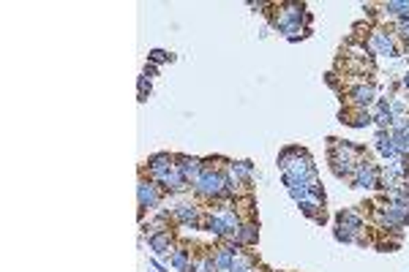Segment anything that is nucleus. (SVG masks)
<instances>
[{
	"instance_id": "13",
	"label": "nucleus",
	"mask_w": 409,
	"mask_h": 272,
	"mask_svg": "<svg viewBox=\"0 0 409 272\" xmlns=\"http://www.w3.org/2000/svg\"><path fill=\"white\" fill-rule=\"evenodd\" d=\"M238 245H232V242H221L216 248H210V253H213V264H216V270L219 272H229L232 267V262H235V256H238Z\"/></svg>"
},
{
	"instance_id": "5",
	"label": "nucleus",
	"mask_w": 409,
	"mask_h": 272,
	"mask_svg": "<svg viewBox=\"0 0 409 272\" xmlns=\"http://www.w3.org/2000/svg\"><path fill=\"white\" fill-rule=\"evenodd\" d=\"M167 196H169V193H167L156 180L139 175V180H137V202H139V215H142V218H145V212L151 215V212L164 210Z\"/></svg>"
},
{
	"instance_id": "8",
	"label": "nucleus",
	"mask_w": 409,
	"mask_h": 272,
	"mask_svg": "<svg viewBox=\"0 0 409 272\" xmlns=\"http://www.w3.org/2000/svg\"><path fill=\"white\" fill-rule=\"evenodd\" d=\"M175 169L186 177L189 188H194L196 182L202 180V175H205L202 158H196V155H183V152H175Z\"/></svg>"
},
{
	"instance_id": "25",
	"label": "nucleus",
	"mask_w": 409,
	"mask_h": 272,
	"mask_svg": "<svg viewBox=\"0 0 409 272\" xmlns=\"http://www.w3.org/2000/svg\"><path fill=\"white\" fill-rule=\"evenodd\" d=\"M252 272H265V270H262V267H254V270Z\"/></svg>"
},
{
	"instance_id": "20",
	"label": "nucleus",
	"mask_w": 409,
	"mask_h": 272,
	"mask_svg": "<svg viewBox=\"0 0 409 272\" xmlns=\"http://www.w3.org/2000/svg\"><path fill=\"white\" fill-rule=\"evenodd\" d=\"M191 272H219L216 264H213V253L205 250V253H196L194 256V264H191Z\"/></svg>"
},
{
	"instance_id": "4",
	"label": "nucleus",
	"mask_w": 409,
	"mask_h": 272,
	"mask_svg": "<svg viewBox=\"0 0 409 272\" xmlns=\"http://www.w3.org/2000/svg\"><path fill=\"white\" fill-rule=\"evenodd\" d=\"M366 49L371 58H401L404 44L396 35V31L387 28H371V33L366 35Z\"/></svg>"
},
{
	"instance_id": "24",
	"label": "nucleus",
	"mask_w": 409,
	"mask_h": 272,
	"mask_svg": "<svg viewBox=\"0 0 409 272\" xmlns=\"http://www.w3.org/2000/svg\"><path fill=\"white\" fill-rule=\"evenodd\" d=\"M156 74H158V65H153V63H148V65H145V71H142V77H145V79H153Z\"/></svg>"
},
{
	"instance_id": "6",
	"label": "nucleus",
	"mask_w": 409,
	"mask_h": 272,
	"mask_svg": "<svg viewBox=\"0 0 409 272\" xmlns=\"http://www.w3.org/2000/svg\"><path fill=\"white\" fill-rule=\"evenodd\" d=\"M349 182H352V188H360V191H382V166L366 158L363 163L355 166Z\"/></svg>"
},
{
	"instance_id": "14",
	"label": "nucleus",
	"mask_w": 409,
	"mask_h": 272,
	"mask_svg": "<svg viewBox=\"0 0 409 272\" xmlns=\"http://www.w3.org/2000/svg\"><path fill=\"white\" fill-rule=\"evenodd\" d=\"M153 180L167 191V193H186L189 191V182H186V177L172 166L169 172H164V175H158V177H153Z\"/></svg>"
},
{
	"instance_id": "11",
	"label": "nucleus",
	"mask_w": 409,
	"mask_h": 272,
	"mask_svg": "<svg viewBox=\"0 0 409 272\" xmlns=\"http://www.w3.org/2000/svg\"><path fill=\"white\" fill-rule=\"evenodd\" d=\"M175 166V152H153V155H148V161H145V172H148V177L153 180L158 175H164V172H169Z\"/></svg>"
},
{
	"instance_id": "18",
	"label": "nucleus",
	"mask_w": 409,
	"mask_h": 272,
	"mask_svg": "<svg viewBox=\"0 0 409 272\" xmlns=\"http://www.w3.org/2000/svg\"><path fill=\"white\" fill-rule=\"evenodd\" d=\"M254 267H259L256 256H254L249 248H240L238 256H235V262H232V267H229V272H252Z\"/></svg>"
},
{
	"instance_id": "2",
	"label": "nucleus",
	"mask_w": 409,
	"mask_h": 272,
	"mask_svg": "<svg viewBox=\"0 0 409 272\" xmlns=\"http://www.w3.org/2000/svg\"><path fill=\"white\" fill-rule=\"evenodd\" d=\"M366 161V150L346 142V139H330L327 145V163H330V172L339 177V180H349L355 166Z\"/></svg>"
},
{
	"instance_id": "1",
	"label": "nucleus",
	"mask_w": 409,
	"mask_h": 272,
	"mask_svg": "<svg viewBox=\"0 0 409 272\" xmlns=\"http://www.w3.org/2000/svg\"><path fill=\"white\" fill-rule=\"evenodd\" d=\"M273 28L289 41H300L311 31V11L303 3H273Z\"/></svg>"
},
{
	"instance_id": "10",
	"label": "nucleus",
	"mask_w": 409,
	"mask_h": 272,
	"mask_svg": "<svg viewBox=\"0 0 409 272\" xmlns=\"http://www.w3.org/2000/svg\"><path fill=\"white\" fill-rule=\"evenodd\" d=\"M148 245H151V250H153V256L156 259H164V262H169V253L175 250V232L172 229H164V232H156V234H151L148 237Z\"/></svg>"
},
{
	"instance_id": "19",
	"label": "nucleus",
	"mask_w": 409,
	"mask_h": 272,
	"mask_svg": "<svg viewBox=\"0 0 409 272\" xmlns=\"http://www.w3.org/2000/svg\"><path fill=\"white\" fill-rule=\"evenodd\" d=\"M374 150L382 155V161H390V158H396V155H399L396 147H393L390 131H377V136H374Z\"/></svg>"
},
{
	"instance_id": "22",
	"label": "nucleus",
	"mask_w": 409,
	"mask_h": 272,
	"mask_svg": "<svg viewBox=\"0 0 409 272\" xmlns=\"http://www.w3.org/2000/svg\"><path fill=\"white\" fill-rule=\"evenodd\" d=\"M393 31H396V35L401 38V44L409 47V19H404V22H396V28H393Z\"/></svg>"
},
{
	"instance_id": "7",
	"label": "nucleus",
	"mask_w": 409,
	"mask_h": 272,
	"mask_svg": "<svg viewBox=\"0 0 409 272\" xmlns=\"http://www.w3.org/2000/svg\"><path fill=\"white\" fill-rule=\"evenodd\" d=\"M349 106H357V109H371L374 104H377L379 98V90L374 82H357V85H352L349 90Z\"/></svg>"
},
{
	"instance_id": "12",
	"label": "nucleus",
	"mask_w": 409,
	"mask_h": 272,
	"mask_svg": "<svg viewBox=\"0 0 409 272\" xmlns=\"http://www.w3.org/2000/svg\"><path fill=\"white\" fill-rule=\"evenodd\" d=\"M194 256H196V253L191 250L186 242H178V245H175V250L169 253V262H167V264H169L175 272H191Z\"/></svg>"
},
{
	"instance_id": "16",
	"label": "nucleus",
	"mask_w": 409,
	"mask_h": 272,
	"mask_svg": "<svg viewBox=\"0 0 409 272\" xmlns=\"http://www.w3.org/2000/svg\"><path fill=\"white\" fill-rule=\"evenodd\" d=\"M259 242V223L256 221H243V226H240V232L235 234V240L232 245H238V248H254Z\"/></svg>"
},
{
	"instance_id": "21",
	"label": "nucleus",
	"mask_w": 409,
	"mask_h": 272,
	"mask_svg": "<svg viewBox=\"0 0 409 272\" xmlns=\"http://www.w3.org/2000/svg\"><path fill=\"white\" fill-rule=\"evenodd\" d=\"M169 61H172V55L167 49H151V55H148V63H153V65H161V63Z\"/></svg>"
},
{
	"instance_id": "17",
	"label": "nucleus",
	"mask_w": 409,
	"mask_h": 272,
	"mask_svg": "<svg viewBox=\"0 0 409 272\" xmlns=\"http://www.w3.org/2000/svg\"><path fill=\"white\" fill-rule=\"evenodd\" d=\"M379 8H382L385 17H390V19H396V22L409 19V0H385Z\"/></svg>"
},
{
	"instance_id": "9",
	"label": "nucleus",
	"mask_w": 409,
	"mask_h": 272,
	"mask_svg": "<svg viewBox=\"0 0 409 272\" xmlns=\"http://www.w3.org/2000/svg\"><path fill=\"white\" fill-rule=\"evenodd\" d=\"M303 215H309L311 221H322L325 218V193L322 191H309L306 196H300L298 202H295Z\"/></svg>"
},
{
	"instance_id": "3",
	"label": "nucleus",
	"mask_w": 409,
	"mask_h": 272,
	"mask_svg": "<svg viewBox=\"0 0 409 272\" xmlns=\"http://www.w3.org/2000/svg\"><path fill=\"white\" fill-rule=\"evenodd\" d=\"M279 166H281V175H286V177H298V180H314L316 177L314 158L303 147H284L279 152Z\"/></svg>"
},
{
	"instance_id": "23",
	"label": "nucleus",
	"mask_w": 409,
	"mask_h": 272,
	"mask_svg": "<svg viewBox=\"0 0 409 272\" xmlns=\"http://www.w3.org/2000/svg\"><path fill=\"white\" fill-rule=\"evenodd\" d=\"M137 90H139V101H148V95H151V79L139 77L137 79Z\"/></svg>"
},
{
	"instance_id": "15",
	"label": "nucleus",
	"mask_w": 409,
	"mask_h": 272,
	"mask_svg": "<svg viewBox=\"0 0 409 272\" xmlns=\"http://www.w3.org/2000/svg\"><path fill=\"white\" fill-rule=\"evenodd\" d=\"M341 122H346L349 128H369V125H374V115L369 109L346 106L344 112H341Z\"/></svg>"
}]
</instances>
